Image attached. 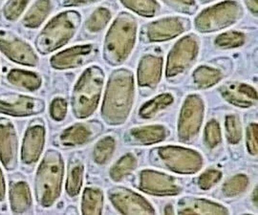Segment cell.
Instances as JSON below:
<instances>
[{"mask_svg": "<svg viewBox=\"0 0 258 215\" xmlns=\"http://www.w3.org/2000/svg\"><path fill=\"white\" fill-rule=\"evenodd\" d=\"M63 178V162L60 154L50 150L37 169L35 186L37 203L43 207L52 206L59 196Z\"/></svg>", "mask_w": 258, "mask_h": 215, "instance_id": "cell-1", "label": "cell"}, {"mask_svg": "<svg viewBox=\"0 0 258 215\" xmlns=\"http://www.w3.org/2000/svg\"><path fill=\"white\" fill-rule=\"evenodd\" d=\"M81 20V15L76 11L63 12L51 19L37 36L38 52L45 55L63 46L74 37Z\"/></svg>", "mask_w": 258, "mask_h": 215, "instance_id": "cell-2", "label": "cell"}, {"mask_svg": "<svg viewBox=\"0 0 258 215\" xmlns=\"http://www.w3.org/2000/svg\"><path fill=\"white\" fill-rule=\"evenodd\" d=\"M102 85L103 73L101 68L92 66L84 71L72 95V108L77 118H86L94 112L99 103Z\"/></svg>", "mask_w": 258, "mask_h": 215, "instance_id": "cell-3", "label": "cell"}, {"mask_svg": "<svg viewBox=\"0 0 258 215\" xmlns=\"http://www.w3.org/2000/svg\"><path fill=\"white\" fill-rule=\"evenodd\" d=\"M136 24L128 15H120L106 35L104 57L111 64H119L128 55L135 38Z\"/></svg>", "mask_w": 258, "mask_h": 215, "instance_id": "cell-4", "label": "cell"}, {"mask_svg": "<svg viewBox=\"0 0 258 215\" xmlns=\"http://www.w3.org/2000/svg\"><path fill=\"white\" fill-rule=\"evenodd\" d=\"M124 74L122 72L116 73L110 80L107 87L104 103L102 106V117L109 123H117L122 119V111L128 109L132 97V82L131 76L127 78L125 84L122 85Z\"/></svg>", "mask_w": 258, "mask_h": 215, "instance_id": "cell-5", "label": "cell"}, {"mask_svg": "<svg viewBox=\"0 0 258 215\" xmlns=\"http://www.w3.org/2000/svg\"><path fill=\"white\" fill-rule=\"evenodd\" d=\"M0 52L11 61L20 65L36 67L39 63L33 47L9 30L0 29Z\"/></svg>", "mask_w": 258, "mask_h": 215, "instance_id": "cell-6", "label": "cell"}, {"mask_svg": "<svg viewBox=\"0 0 258 215\" xmlns=\"http://www.w3.org/2000/svg\"><path fill=\"white\" fill-rule=\"evenodd\" d=\"M45 103L37 98L19 93L0 94V113L12 117H29L43 112Z\"/></svg>", "mask_w": 258, "mask_h": 215, "instance_id": "cell-7", "label": "cell"}, {"mask_svg": "<svg viewBox=\"0 0 258 215\" xmlns=\"http://www.w3.org/2000/svg\"><path fill=\"white\" fill-rule=\"evenodd\" d=\"M45 127L42 120L37 119L30 122L25 131L21 147L22 167H33L39 159L44 148Z\"/></svg>", "mask_w": 258, "mask_h": 215, "instance_id": "cell-8", "label": "cell"}, {"mask_svg": "<svg viewBox=\"0 0 258 215\" xmlns=\"http://www.w3.org/2000/svg\"><path fill=\"white\" fill-rule=\"evenodd\" d=\"M0 162L9 171L18 166V134L14 123L6 118H0Z\"/></svg>", "mask_w": 258, "mask_h": 215, "instance_id": "cell-9", "label": "cell"}, {"mask_svg": "<svg viewBox=\"0 0 258 215\" xmlns=\"http://www.w3.org/2000/svg\"><path fill=\"white\" fill-rule=\"evenodd\" d=\"M97 56V47L92 44L79 45L64 50L50 59L51 65L58 70L73 69L90 62Z\"/></svg>", "mask_w": 258, "mask_h": 215, "instance_id": "cell-10", "label": "cell"}, {"mask_svg": "<svg viewBox=\"0 0 258 215\" xmlns=\"http://www.w3.org/2000/svg\"><path fill=\"white\" fill-rule=\"evenodd\" d=\"M239 6L233 3H227L213 7V9L206 11L200 18L196 19L197 28L210 32L211 30L221 28L231 24L233 20L238 18Z\"/></svg>", "mask_w": 258, "mask_h": 215, "instance_id": "cell-11", "label": "cell"}, {"mask_svg": "<svg viewBox=\"0 0 258 215\" xmlns=\"http://www.w3.org/2000/svg\"><path fill=\"white\" fill-rule=\"evenodd\" d=\"M102 129L97 122H81L66 128L59 135V145L63 148H74L92 140Z\"/></svg>", "mask_w": 258, "mask_h": 215, "instance_id": "cell-12", "label": "cell"}, {"mask_svg": "<svg viewBox=\"0 0 258 215\" xmlns=\"http://www.w3.org/2000/svg\"><path fill=\"white\" fill-rule=\"evenodd\" d=\"M197 45L191 37L185 38L181 40L178 45L172 50L169 56V62L167 64V75H176L179 72L183 71L185 66L196 56Z\"/></svg>", "mask_w": 258, "mask_h": 215, "instance_id": "cell-13", "label": "cell"}, {"mask_svg": "<svg viewBox=\"0 0 258 215\" xmlns=\"http://www.w3.org/2000/svg\"><path fill=\"white\" fill-rule=\"evenodd\" d=\"M10 206L14 213H24L32 206L30 187L23 180H15L10 184Z\"/></svg>", "mask_w": 258, "mask_h": 215, "instance_id": "cell-14", "label": "cell"}, {"mask_svg": "<svg viewBox=\"0 0 258 215\" xmlns=\"http://www.w3.org/2000/svg\"><path fill=\"white\" fill-rule=\"evenodd\" d=\"M5 78L10 85L29 92L37 91L40 88L42 84L40 76L37 73L19 68L9 69L6 73Z\"/></svg>", "mask_w": 258, "mask_h": 215, "instance_id": "cell-15", "label": "cell"}, {"mask_svg": "<svg viewBox=\"0 0 258 215\" xmlns=\"http://www.w3.org/2000/svg\"><path fill=\"white\" fill-rule=\"evenodd\" d=\"M184 20L166 19L154 22L148 27V37L151 40L169 39L181 34L184 30Z\"/></svg>", "mask_w": 258, "mask_h": 215, "instance_id": "cell-16", "label": "cell"}, {"mask_svg": "<svg viewBox=\"0 0 258 215\" xmlns=\"http://www.w3.org/2000/svg\"><path fill=\"white\" fill-rule=\"evenodd\" d=\"M222 94L227 101L240 106H249L256 101L253 88L243 84H227L222 87Z\"/></svg>", "mask_w": 258, "mask_h": 215, "instance_id": "cell-17", "label": "cell"}, {"mask_svg": "<svg viewBox=\"0 0 258 215\" xmlns=\"http://www.w3.org/2000/svg\"><path fill=\"white\" fill-rule=\"evenodd\" d=\"M51 11V0H37L22 19V25L28 29L37 28L46 19Z\"/></svg>", "mask_w": 258, "mask_h": 215, "instance_id": "cell-18", "label": "cell"}, {"mask_svg": "<svg viewBox=\"0 0 258 215\" xmlns=\"http://www.w3.org/2000/svg\"><path fill=\"white\" fill-rule=\"evenodd\" d=\"M162 69V58L147 56L142 60L139 70L141 85H154L159 81Z\"/></svg>", "mask_w": 258, "mask_h": 215, "instance_id": "cell-19", "label": "cell"}, {"mask_svg": "<svg viewBox=\"0 0 258 215\" xmlns=\"http://www.w3.org/2000/svg\"><path fill=\"white\" fill-rule=\"evenodd\" d=\"M83 171L84 167L82 161L71 160L68 167V177L66 183V191L71 197L77 196L83 187Z\"/></svg>", "mask_w": 258, "mask_h": 215, "instance_id": "cell-20", "label": "cell"}, {"mask_svg": "<svg viewBox=\"0 0 258 215\" xmlns=\"http://www.w3.org/2000/svg\"><path fill=\"white\" fill-rule=\"evenodd\" d=\"M102 207V191L97 188H86L83 197V213L99 214Z\"/></svg>", "mask_w": 258, "mask_h": 215, "instance_id": "cell-21", "label": "cell"}, {"mask_svg": "<svg viewBox=\"0 0 258 215\" xmlns=\"http://www.w3.org/2000/svg\"><path fill=\"white\" fill-rule=\"evenodd\" d=\"M132 131L131 136L139 142H154L164 139L165 129L161 126H150Z\"/></svg>", "mask_w": 258, "mask_h": 215, "instance_id": "cell-22", "label": "cell"}, {"mask_svg": "<svg viewBox=\"0 0 258 215\" xmlns=\"http://www.w3.org/2000/svg\"><path fill=\"white\" fill-rule=\"evenodd\" d=\"M111 18L110 12L105 8L96 10L91 17L87 19L85 28L90 33H97L106 26Z\"/></svg>", "mask_w": 258, "mask_h": 215, "instance_id": "cell-23", "label": "cell"}, {"mask_svg": "<svg viewBox=\"0 0 258 215\" xmlns=\"http://www.w3.org/2000/svg\"><path fill=\"white\" fill-rule=\"evenodd\" d=\"M114 149H115V141L111 137H106L99 140L96 144L94 152H93L94 161L98 164H104L112 156Z\"/></svg>", "mask_w": 258, "mask_h": 215, "instance_id": "cell-24", "label": "cell"}, {"mask_svg": "<svg viewBox=\"0 0 258 215\" xmlns=\"http://www.w3.org/2000/svg\"><path fill=\"white\" fill-rule=\"evenodd\" d=\"M30 0H8L3 8L2 16L7 21H16L21 17Z\"/></svg>", "mask_w": 258, "mask_h": 215, "instance_id": "cell-25", "label": "cell"}, {"mask_svg": "<svg viewBox=\"0 0 258 215\" xmlns=\"http://www.w3.org/2000/svg\"><path fill=\"white\" fill-rule=\"evenodd\" d=\"M220 79H221L220 72L212 68L201 67V68H198V70H196V72L194 73V80L196 84H198L202 87L214 85Z\"/></svg>", "mask_w": 258, "mask_h": 215, "instance_id": "cell-26", "label": "cell"}, {"mask_svg": "<svg viewBox=\"0 0 258 215\" xmlns=\"http://www.w3.org/2000/svg\"><path fill=\"white\" fill-rule=\"evenodd\" d=\"M131 9L136 11L145 17H152L157 10L158 5L153 0H121Z\"/></svg>", "mask_w": 258, "mask_h": 215, "instance_id": "cell-27", "label": "cell"}, {"mask_svg": "<svg viewBox=\"0 0 258 215\" xmlns=\"http://www.w3.org/2000/svg\"><path fill=\"white\" fill-rule=\"evenodd\" d=\"M172 101H173V98L168 94L159 96L153 101L148 102L147 104L144 105V107L141 110V115L143 117H150L161 108H164L166 105L170 104L172 103Z\"/></svg>", "mask_w": 258, "mask_h": 215, "instance_id": "cell-28", "label": "cell"}, {"mask_svg": "<svg viewBox=\"0 0 258 215\" xmlns=\"http://www.w3.org/2000/svg\"><path fill=\"white\" fill-rule=\"evenodd\" d=\"M245 41V37L241 33L230 32L219 36L216 39V44L222 48H231L242 45Z\"/></svg>", "mask_w": 258, "mask_h": 215, "instance_id": "cell-29", "label": "cell"}, {"mask_svg": "<svg viewBox=\"0 0 258 215\" xmlns=\"http://www.w3.org/2000/svg\"><path fill=\"white\" fill-rule=\"evenodd\" d=\"M135 166V159L127 155L124 158L120 160L119 163L116 164V166L113 167V169L111 170V177L114 180H120L125 173H128L129 171H131Z\"/></svg>", "mask_w": 258, "mask_h": 215, "instance_id": "cell-30", "label": "cell"}, {"mask_svg": "<svg viewBox=\"0 0 258 215\" xmlns=\"http://www.w3.org/2000/svg\"><path fill=\"white\" fill-rule=\"evenodd\" d=\"M226 127L229 140H231V142L239 141L241 139V127L239 121L235 116H231L227 118Z\"/></svg>", "mask_w": 258, "mask_h": 215, "instance_id": "cell-31", "label": "cell"}, {"mask_svg": "<svg viewBox=\"0 0 258 215\" xmlns=\"http://www.w3.org/2000/svg\"><path fill=\"white\" fill-rule=\"evenodd\" d=\"M67 113V103L63 99L57 98L55 99L50 106V114L52 118L56 121H62Z\"/></svg>", "mask_w": 258, "mask_h": 215, "instance_id": "cell-32", "label": "cell"}, {"mask_svg": "<svg viewBox=\"0 0 258 215\" xmlns=\"http://www.w3.org/2000/svg\"><path fill=\"white\" fill-rule=\"evenodd\" d=\"M247 187V179L244 176L233 178L225 187V192L229 195H236Z\"/></svg>", "mask_w": 258, "mask_h": 215, "instance_id": "cell-33", "label": "cell"}, {"mask_svg": "<svg viewBox=\"0 0 258 215\" xmlns=\"http://www.w3.org/2000/svg\"><path fill=\"white\" fill-rule=\"evenodd\" d=\"M206 139L211 147H215L220 140V131L218 124L215 122H211L206 128Z\"/></svg>", "mask_w": 258, "mask_h": 215, "instance_id": "cell-34", "label": "cell"}, {"mask_svg": "<svg viewBox=\"0 0 258 215\" xmlns=\"http://www.w3.org/2000/svg\"><path fill=\"white\" fill-rule=\"evenodd\" d=\"M221 177V173L218 171H208L202 175L200 179V186L203 188H209L212 187L213 184H215Z\"/></svg>", "mask_w": 258, "mask_h": 215, "instance_id": "cell-35", "label": "cell"}, {"mask_svg": "<svg viewBox=\"0 0 258 215\" xmlns=\"http://www.w3.org/2000/svg\"><path fill=\"white\" fill-rule=\"evenodd\" d=\"M248 145L251 154H256L257 152V125L251 124L248 131Z\"/></svg>", "mask_w": 258, "mask_h": 215, "instance_id": "cell-36", "label": "cell"}, {"mask_svg": "<svg viewBox=\"0 0 258 215\" xmlns=\"http://www.w3.org/2000/svg\"><path fill=\"white\" fill-rule=\"evenodd\" d=\"M97 0H60V4L65 7H72V6H81L90 4Z\"/></svg>", "mask_w": 258, "mask_h": 215, "instance_id": "cell-37", "label": "cell"}, {"mask_svg": "<svg viewBox=\"0 0 258 215\" xmlns=\"http://www.w3.org/2000/svg\"><path fill=\"white\" fill-rule=\"evenodd\" d=\"M5 195H6V187H5V182H4L2 171L0 169V204L4 202Z\"/></svg>", "mask_w": 258, "mask_h": 215, "instance_id": "cell-38", "label": "cell"}, {"mask_svg": "<svg viewBox=\"0 0 258 215\" xmlns=\"http://www.w3.org/2000/svg\"><path fill=\"white\" fill-rule=\"evenodd\" d=\"M248 6L251 11H254L255 15L257 13V0H247Z\"/></svg>", "mask_w": 258, "mask_h": 215, "instance_id": "cell-39", "label": "cell"}]
</instances>
